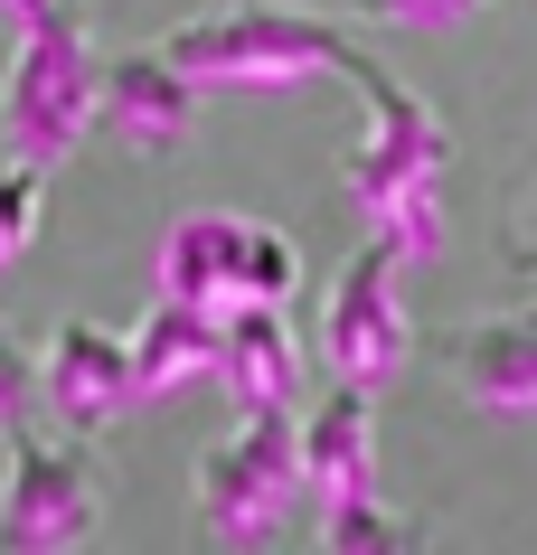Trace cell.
Wrapping results in <instances>:
<instances>
[{
    "mask_svg": "<svg viewBox=\"0 0 537 555\" xmlns=\"http://www.w3.org/2000/svg\"><path fill=\"white\" fill-rule=\"evenodd\" d=\"M406 358H415V321H406V255L378 245V235H358V255L330 273V293H321V367L378 396Z\"/></svg>",
    "mask_w": 537,
    "mask_h": 555,
    "instance_id": "obj_7",
    "label": "cell"
},
{
    "mask_svg": "<svg viewBox=\"0 0 537 555\" xmlns=\"http://www.w3.org/2000/svg\"><path fill=\"white\" fill-rule=\"evenodd\" d=\"M500 263L509 273H537V151H528V170H519V189L500 207Z\"/></svg>",
    "mask_w": 537,
    "mask_h": 555,
    "instance_id": "obj_17",
    "label": "cell"
},
{
    "mask_svg": "<svg viewBox=\"0 0 537 555\" xmlns=\"http://www.w3.org/2000/svg\"><path fill=\"white\" fill-rule=\"evenodd\" d=\"M358 490H387V470H378V405H368V386L340 377L321 405L302 414V499L340 508Z\"/></svg>",
    "mask_w": 537,
    "mask_h": 555,
    "instance_id": "obj_12",
    "label": "cell"
},
{
    "mask_svg": "<svg viewBox=\"0 0 537 555\" xmlns=\"http://www.w3.org/2000/svg\"><path fill=\"white\" fill-rule=\"evenodd\" d=\"M94 86H104V48H94L76 0H38L10 20V57H0V142L29 151L38 170L76 160L94 132Z\"/></svg>",
    "mask_w": 537,
    "mask_h": 555,
    "instance_id": "obj_2",
    "label": "cell"
},
{
    "mask_svg": "<svg viewBox=\"0 0 537 555\" xmlns=\"http://www.w3.org/2000/svg\"><path fill=\"white\" fill-rule=\"evenodd\" d=\"M161 48L208 94H283V86H311V76H340L358 38L330 29L321 10H302V0H208Z\"/></svg>",
    "mask_w": 537,
    "mask_h": 555,
    "instance_id": "obj_4",
    "label": "cell"
},
{
    "mask_svg": "<svg viewBox=\"0 0 537 555\" xmlns=\"http://www.w3.org/2000/svg\"><path fill=\"white\" fill-rule=\"evenodd\" d=\"M151 293H179V301H199V311L293 301L302 293V245L283 227H265V217H236V207H189V217L161 235Z\"/></svg>",
    "mask_w": 537,
    "mask_h": 555,
    "instance_id": "obj_6",
    "label": "cell"
},
{
    "mask_svg": "<svg viewBox=\"0 0 537 555\" xmlns=\"http://www.w3.org/2000/svg\"><path fill=\"white\" fill-rule=\"evenodd\" d=\"M302 377H311V349L283 301H236L217 311V386L236 405H302Z\"/></svg>",
    "mask_w": 537,
    "mask_h": 555,
    "instance_id": "obj_11",
    "label": "cell"
},
{
    "mask_svg": "<svg viewBox=\"0 0 537 555\" xmlns=\"http://www.w3.org/2000/svg\"><path fill=\"white\" fill-rule=\"evenodd\" d=\"M20 10H38V0H0V20H20Z\"/></svg>",
    "mask_w": 537,
    "mask_h": 555,
    "instance_id": "obj_19",
    "label": "cell"
},
{
    "mask_svg": "<svg viewBox=\"0 0 537 555\" xmlns=\"http://www.w3.org/2000/svg\"><path fill=\"white\" fill-rule=\"evenodd\" d=\"M311 537H321V555H415L434 527L387 508V490H358L340 508H311Z\"/></svg>",
    "mask_w": 537,
    "mask_h": 555,
    "instance_id": "obj_14",
    "label": "cell"
},
{
    "mask_svg": "<svg viewBox=\"0 0 537 555\" xmlns=\"http://www.w3.org/2000/svg\"><path fill=\"white\" fill-rule=\"evenodd\" d=\"M444 377L472 414H500V424H537V301H509V311H481L444 339Z\"/></svg>",
    "mask_w": 537,
    "mask_h": 555,
    "instance_id": "obj_10",
    "label": "cell"
},
{
    "mask_svg": "<svg viewBox=\"0 0 537 555\" xmlns=\"http://www.w3.org/2000/svg\"><path fill=\"white\" fill-rule=\"evenodd\" d=\"M104 537V462L86 434L10 424L0 434V555H57Z\"/></svg>",
    "mask_w": 537,
    "mask_h": 555,
    "instance_id": "obj_5",
    "label": "cell"
},
{
    "mask_svg": "<svg viewBox=\"0 0 537 555\" xmlns=\"http://www.w3.org/2000/svg\"><path fill=\"white\" fill-rule=\"evenodd\" d=\"M349 20H368V29H424V38H444V29H472L490 0H340Z\"/></svg>",
    "mask_w": 537,
    "mask_h": 555,
    "instance_id": "obj_16",
    "label": "cell"
},
{
    "mask_svg": "<svg viewBox=\"0 0 537 555\" xmlns=\"http://www.w3.org/2000/svg\"><path fill=\"white\" fill-rule=\"evenodd\" d=\"M199 114H208V86H199L170 48H123V57H104L94 132H114L132 160H170V151H189V142H199Z\"/></svg>",
    "mask_w": 537,
    "mask_h": 555,
    "instance_id": "obj_8",
    "label": "cell"
},
{
    "mask_svg": "<svg viewBox=\"0 0 537 555\" xmlns=\"http://www.w3.org/2000/svg\"><path fill=\"white\" fill-rule=\"evenodd\" d=\"M358 86V104H368V122H358V142L340 151V198L358 207V227L378 235V245H396L406 255V273H415L434 245H444V170H452V122L424 104V86H406L387 57H368V48H349V66H340Z\"/></svg>",
    "mask_w": 537,
    "mask_h": 555,
    "instance_id": "obj_1",
    "label": "cell"
},
{
    "mask_svg": "<svg viewBox=\"0 0 537 555\" xmlns=\"http://www.w3.org/2000/svg\"><path fill=\"white\" fill-rule=\"evenodd\" d=\"M38 227H48V170H38L29 151L0 142V283L20 273V255L38 245Z\"/></svg>",
    "mask_w": 537,
    "mask_h": 555,
    "instance_id": "obj_15",
    "label": "cell"
},
{
    "mask_svg": "<svg viewBox=\"0 0 537 555\" xmlns=\"http://www.w3.org/2000/svg\"><path fill=\"white\" fill-rule=\"evenodd\" d=\"M123 339H132V386H142V405H170L189 386H217V311H199V301L151 293V311L123 330Z\"/></svg>",
    "mask_w": 537,
    "mask_h": 555,
    "instance_id": "obj_13",
    "label": "cell"
},
{
    "mask_svg": "<svg viewBox=\"0 0 537 555\" xmlns=\"http://www.w3.org/2000/svg\"><path fill=\"white\" fill-rule=\"evenodd\" d=\"M38 414H57L66 434H114L142 414V386H132V339L104 321H57L48 349H38Z\"/></svg>",
    "mask_w": 537,
    "mask_h": 555,
    "instance_id": "obj_9",
    "label": "cell"
},
{
    "mask_svg": "<svg viewBox=\"0 0 537 555\" xmlns=\"http://www.w3.org/2000/svg\"><path fill=\"white\" fill-rule=\"evenodd\" d=\"M10 424H38V349H20L0 330V434Z\"/></svg>",
    "mask_w": 537,
    "mask_h": 555,
    "instance_id": "obj_18",
    "label": "cell"
},
{
    "mask_svg": "<svg viewBox=\"0 0 537 555\" xmlns=\"http://www.w3.org/2000/svg\"><path fill=\"white\" fill-rule=\"evenodd\" d=\"M189 508H199V537L227 555L283 546L302 527V405H245L227 434L199 452L189 470Z\"/></svg>",
    "mask_w": 537,
    "mask_h": 555,
    "instance_id": "obj_3",
    "label": "cell"
}]
</instances>
